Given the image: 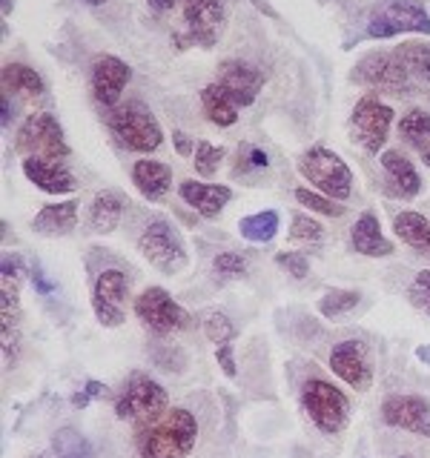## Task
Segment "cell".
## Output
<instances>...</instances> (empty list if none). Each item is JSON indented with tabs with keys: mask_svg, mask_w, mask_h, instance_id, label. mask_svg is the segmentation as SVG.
Masks as SVG:
<instances>
[{
	"mask_svg": "<svg viewBox=\"0 0 430 458\" xmlns=\"http://www.w3.org/2000/svg\"><path fill=\"white\" fill-rule=\"evenodd\" d=\"M399 458H419V455H399Z\"/></svg>",
	"mask_w": 430,
	"mask_h": 458,
	"instance_id": "f5cc1de1",
	"label": "cell"
},
{
	"mask_svg": "<svg viewBox=\"0 0 430 458\" xmlns=\"http://www.w3.org/2000/svg\"><path fill=\"white\" fill-rule=\"evenodd\" d=\"M178 195L190 204L198 215L204 218H219L221 209L233 200V190L229 186H219V183H201V181H181L178 183Z\"/></svg>",
	"mask_w": 430,
	"mask_h": 458,
	"instance_id": "d6986e66",
	"label": "cell"
},
{
	"mask_svg": "<svg viewBox=\"0 0 430 458\" xmlns=\"http://www.w3.org/2000/svg\"><path fill=\"white\" fill-rule=\"evenodd\" d=\"M379 161H382V166H384L387 175H391V181L396 183V192H399L401 198H405V200H413L416 195H419V190H422L419 172H416V166H413L399 149H387V152H382Z\"/></svg>",
	"mask_w": 430,
	"mask_h": 458,
	"instance_id": "7402d4cb",
	"label": "cell"
},
{
	"mask_svg": "<svg viewBox=\"0 0 430 458\" xmlns=\"http://www.w3.org/2000/svg\"><path fill=\"white\" fill-rule=\"evenodd\" d=\"M133 183L138 186V192L143 198L161 200L172 186V169L161 161H135Z\"/></svg>",
	"mask_w": 430,
	"mask_h": 458,
	"instance_id": "603a6c76",
	"label": "cell"
},
{
	"mask_svg": "<svg viewBox=\"0 0 430 458\" xmlns=\"http://www.w3.org/2000/svg\"><path fill=\"white\" fill-rule=\"evenodd\" d=\"M382 419L396 429L430 438V401L422 395H391L382 404Z\"/></svg>",
	"mask_w": 430,
	"mask_h": 458,
	"instance_id": "5bb4252c",
	"label": "cell"
},
{
	"mask_svg": "<svg viewBox=\"0 0 430 458\" xmlns=\"http://www.w3.org/2000/svg\"><path fill=\"white\" fill-rule=\"evenodd\" d=\"M83 390L90 393L92 398H107V395H109L107 384H100V381H95V378H92V381H86V386H83Z\"/></svg>",
	"mask_w": 430,
	"mask_h": 458,
	"instance_id": "f6af8a7d",
	"label": "cell"
},
{
	"mask_svg": "<svg viewBox=\"0 0 430 458\" xmlns=\"http://www.w3.org/2000/svg\"><path fill=\"white\" fill-rule=\"evenodd\" d=\"M107 123L112 129V135L121 140V147L129 152L150 155L164 143V129L158 123L150 106H143L141 100H126L109 109Z\"/></svg>",
	"mask_w": 430,
	"mask_h": 458,
	"instance_id": "7a4b0ae2",
	"label": "cell"
},
{
	"mask_svg": "<svg viewBox=\"0 0 430 458\" xmlns=\"http://www.w3.org/2000/svg\"><path fill=\"white\" fill-rule=\"evenodd\" d=\"M324 229L319 221H313L310 215H296L293 218V229H290V238L296 241H322Z\"/></svg>",
	"mask_w": 430,
	"mask_h": 458,
	"instance_id": "8d00e7d4",
	"label": "cell"
},
{
	"mask_svg": "<svg viewBox=\"0 0 430 458\" xmlns=\"http://www.w3.org/2000/svg\"><path fill=\"white\" fill-rule=\"evenodd\" d=\"M298 172L305 175L315 190L333 200H348L353 195V172L350 166L341 161L336 152H330L324 147H313L301 155Z\"/></svg>",
	"mask_w": 430,
	"mask_h": 458,
	"instance_id": "277c9868",
	"label": "cell"
},
{
	"mask_svg": "<svg viewBox=\"0 0 430 458\" xmlns=\"http://www.w3.org/2000/svg\"><path fill=\"white\" fill-rule=\"evenodd\" d=\"M215 361L224 369L227 378H236L238 376V364H236V347L233 344H221V347H215Z\"/></svg>",
	"mask_w": 430,
	"mask_h": 458,
	"instance_id": "ab89813d",
	"label": "cell"
},
{
	"mask_svg": "<svg viewBox=\"0 0 430 458\" xmlns=\"http://www.w3.org/2000/svg\"><path fill=\"white\" fill-rule=\"evenodd\" d=\"M408 295H410V301H413L416 307L425 310L430 315V269H422L419 276L413 278Z\"/></svg>",
	"mask_w": 430,
	"mask_h": 458,
	"instance_id": "74e56055",
	"label": "cell"
},
{
	"mask_svg": "<svg viewBox=\"0 0 430 458\" xmlns=\"http://www.w3.org/2000/svg\"><path fill=\"white\" fill-rule=\"evenodd\" d=\"M276 264L281 269L290 272L293 278H305L307 272H310V258L305 252H279L276 255Z\"/></svg>",
	"mask_w": 430,
	"mask_h": 458,
	"instance_id": "f35d334b",
	"label": "cell"
},
{
	"mask_svg": "<svg viewBox=\"0 0 430 458\" xmlns=\"http://www.w3.org/2000/svg\"><path fill=\"white\" fill-rule=\"evenodd\" d=\"M370 40H384L396 35H430V14L416 0H391L370 14L367 32Z\"/></svg>",
	"mask_w": 430,
	"mask_h": 458,
	"instance_id": "8992f818",
	"label": "cell"
},
{
	"mask_svg": "<svg viewBox=\"0 0 430 458\" xmlns=\"http://www.w3.org/2000/svg\"><path fill=\"white\" fill-rule=\"evenodd\" d=\"M23 175L32 181L38 190L49 195H69L75 192V175L61 161H47V157H26Z\"/></svg>",
	"mask_w": 430,
	"mask_h": 458,
	"instance_id": "ac0fdd59",
	"label": "cell"
},
{
	"mask_svg": "<svg viewBox=\"0 0 430 458\" xmlns=\"http://www.w3.org/2000/svg\"><path fill=\"white\" fill-rule=\"evenodd\" d=\"M181 6L190 38L201 47H212L221 35L227 0H181Z\"/></svg>",
	"mask_w": 430,
	"mask_h": 458,
	"instance_id": "2e32d148",
	"label": "cell"
},
{
	"mask_svg": "<svg viewBox=\"0 0 430 458\" xmlns=\"http://www.w3.org/2000/svg\"><path fill=\"white\" fill-rule=\"evenodd\" d=\"M244 152H247V164H250V166H255V169H264V166L270 164L267 152H262V149H255V147H244Z\"/></svg>",
	"mask_w": 430,
	"mask_h": 458,
	"instance_id": "7bdbcfd3",
	"label": "cell"
},
{
	"mask_svg": "<svg viewBox=\"0 0 430 458\" xmlns=\"http://www.w3.org/2000/svg\"><path fill=\"white\" fill-rule=\"evenodd\" d=\"M0 104H4V114H0V123H4V129L9 126L12 121V106H9V92H4V98H0Z\"/></svg>",
	"mask_w": 430,
	"mask_h": 458,
	"instance_id": "c3c4849f",
	"label": "cell"
},
{
	"mask_svg": "<svg viewBox=\"0 0 430 458\" xmlns=\"http://www.w3.org/2000/svg\"><path fill=\"white\" fill-rule=\"evenodd\" d=\"M195 161H193V166H195V172L198 175H204V178H210V175H215L219 172V166H221V161H224V149L221 147H212L210 140H198V147H195Z\"/></svg>",
	"mask_w": 430,
	"mask_h": 458,
	"instance_id": "e575fe53",
	"label": "cell"
},
{
	"mask_svg": "<svg viewBox=\"0 0 430 458\" xmlns=\"http://www.w3.org/2000/svg\"><path fill=\"white\" fill-rule=\"evenodd\" d=\"M135 315L138 321L150 329L152 335H172L190 327V312H186L178 301H172V295L164 286H147L135 298Z\"/></svg>",
	"mask_w": 430,
	"mask_h": 458,
	"instance_id": "9c48e42d",
	"label": "cell"
},
{
	"mask_svg": "<svg viewBox=\"0 0 430 458\" xmlns=\"http://www.w3.org/2000/svg\"><path fill=\"white\" fill-rule=\"evenodd\" d=\"M358 293L353 290H330L319 298V312L324 318H341V315H348L358 307Z\"/></svg>",
	"mask_w": 430,
	"mask_h": 458,
	"instance_id": "1f68e13d",
	"label": "cell"
},
{
	"mask_svg": "<svg viewBox=\"0 0 430 458\" xmlns=\"http://www.w3.org/2000/svg\"><path fill=\"white\" fill-rule=\"evenodd\" d=\"M399 135L410 149L419 152V157L430 166V112L410 109L408 114H401Z\"/></svg>",
	"mask_w": 430,
	"mask_h": 458,
	"instance_id": "cb8c5ba5",
	"label": "cell"
},
{
	"mask_svg": "<svg viewBox=\"0 0 430 458\" xmlns=\"http://www.w3.org/2000/svg\"><path fill=\"white\" fill-rule=\"evenodd\" d=\"M172 143H176V152L184 155V157L195 155V147H198V143H193V138L186 135V132H181V129H176V132H172Z\"/></svg>",
	"mask_w": 430,
	"mask_h": 458,
	"instance_id": "b9f144b4",
	"label": "cell"
},
{
	"mask_svg": "<svg viewBox=\"0 0 430 458\" xmlns=\"http://www.w3.org/2000/svg\"><path fill=\"white\" fill-rule=\"evenodd\" d=\"M138 252L147 258V261L164 272V276H178V272L190 264V255L181 235L176 233V226L164 218H155L147 224V229L138 235Z\"/></svg>",
	"mask_w": 430,
	"mask_h": 458,
	"instance_id": "5b68a950",
	"label": "cell"
},
{
	"mask_svg": "<svg viewBox=\"0 0 430 458\" xmlns=\"http://www.w3.org/2000/svg\"><path fill=\"white\" fill-rule=\"evenodd\" d=\"M201 106L215 126H233L238 121V104L224 92L221 83H210L201 89Z\"/></svg>",
	"mask_w": 430,
	"mask_h": 458,
	"instance_id": "484cf974",
	"label": "cell"
},
{
	"mask_svg": "<svg viewBox=\"0 0 430 458\" xmlns=\"http://www.w3.org/2000/svg\"><path fill=\"white\" fill-rule=\"evenodd\" d=\"M212 269L224 278H241L247 276V261L238 252H219L212 258Z\"/></svg>",
	"mask_w": 430,
	"mask_h": 458,
	"instance_id": "d590c367",
	"label": "cell"
},
{
	"mask_svg": "<svg viewBox=\"0 0 430 458\" xmlns=\"http://www.w3.org/2000/svg\"><path fill=\"white\" fill-rule=\"evenodd\" d=\"M4 89L6 92H21L26 98H40L47 92L40 75L26 64H6L4 66Z\"/></svg>",
	"mask_w": 430,
	"mask_h": 458,
	"instance_id": "f1b7e54d",
	"label": "cell"
},
{
	"mask_svg": "<svg viewBox=\"0 0 430 458\" xmlns=\"http://www.w3.org/2000/svg\"><path fill=\"white\" fill-rule=\"evenodd\" d=\"M147 4H150V9H152V12L164 14V12H172V9H176L178 0H147Z\"/></svg>",
	"mask_w": 430,
	"mask_h": 458,
	"instance_id": "bcb514c9",
	"label": "cell"
},
{
	"mask_svg": "<svg viewBox=\"0 0 430 458\" xmlns=\"http://www.w3.org/2000/svg\"><path fill=\"white\" fill-rule=\"evenodd\" d=\"M416 358H419V361H425V364L430 367V347H419V350H416Z\"/></svg>",
	"mask_w": 430,
	"mask_h": 458,
	"instance_id": "681fc988",
	"label": "cell"
},
{
	"mask_svg": "<svg viewBox=\"0 0 430 458\" xmlns=\"http://www.w3.org/2000/svg\"><path fill=\"white\" fill-rule=\"evenodd\" d=\"M215 83H221L224 92L233 98L238 106H250L264 86V72L247 61H224L221 75Z\"/></svg>",
	"mask_w": 430,
	"mask_h": 458,
	"instance_id": "e0dca14e",
	"label": "cell"
},
{
	"mask_svg": "<svg viewBox=\"0 0 430 458\" xmlns=\"http://www.w3.org/2000/svg\"><path fill=\"white\" fill-rule=\"evenodd\" d=\"M393 229L401 238V243H408L410 250L419 255L430 258V221L419 212H399L393 218Z\"/></svg>",
	"mask_w": 430,
	"mask_h": 458,
	"instance_id": "d4e9b609",
	"label": "cell"
},
{
	"mask_svg": "<svg viewBox=\"0 0 430 458\" xmlns=\"http://www.w3.org/2000/svg\"><path fill=\"white\" fill-rule=\"evenodd\" d=\"M14 149L26 157H47V161H64L69 155V143L64 138V129L57 123L55 114L35 112L23 121L18 129V140Z\"/></svg>",
	"mask_w": 430,
	"mask_h": 458,
	"instance_id": "52a82bcc",
	"label": "cell"
},
{
	"mask_svg": "<svg viewBox=\"0 0 430 458\" xmlns=\"http://www.w3.org/2000/svg\"><path fill=\"white\" fill-rule=\"evenodd\" d=\"M32 284H35V290H38L40 295H49V293H55V284L43 278V272H38V269L32 272Z\"/></svg>",
	"mask_w": 430,
	"mask_h": 458,
	"instance_id": "ee69618b",
	"label": "cell"
},
{
	"mask_svg": "<svg viewBox=\"0 0 430 458\" xmlns=\"http://www.w3.org/2000/svg\"><path fill=\"white\" fill-rule=\"evenodd\" d=\"M78 224V204L75 200H64V204H49L43 207L35 221H32V229L38 235H69L72 229Z\"/></svg>",
	"mask_w": 430,
	"mask_h": 458,
	"instance_id": "44dd1931",
	"label": "cell"
},
{
	"mask_svg": "<svg viewBox=\"0 0 430 458\" xmlns=\"http://www.w3.org/2000/svg\"><path fill=\"white\" fill-rule=\"evenodd\" d=\"M0 272H4V281H9V284H21V278H23V261H21V255H4V264H0Z\"/></svg>",
	"mask_w": 430,
	"mask_h": 458,
	"instance_id": "60d3db41",
	"label": "cell"
},
{
	"mask_svg": "<svg viewBox=\"0 0 430 458\" xmlns=\"http://www.w3.org/2000/svg\"><path fill=\"white\" fill-rule=\"evenodd\" d=\"M169 407V393L164 390L155 378L143 376V372H133L124 381L121 395L115 398V415L121 421H147L152 415L164 412Z\"/></svg>",
	"mask_w": 430,
	"mask_h": 458,
	"instance_id": "ba28073f",
	"label": "cell"
},
{
	"mask_svg": "<svg viewBox=\"0 0 430 458\" xmlns=\"http://www.w3.org/2000/svg\"><path fill=\"white\" fill-rule=\"evenodd\" d=\"M83 4H86V6H104L107 0H83Z\"/></svg>",
	"mask_w": 430,
	"mask_h": 458,
	"instance_id": "816d5d0a",
	"label": "cell"
},
{
	"mask_svg": "<svg viewBox=\"0 0 430 458\" xmlns=\"http://www.w3.org/2000/svg\"><path fill=\"white\" fill-rule=\"evenodd\" d=\"M396 55L413 75H419L425 83H430V43H401Z\"/></svg>",
	"mask_w": 430,
	"mask_h": 458,
	"instance_id": "4dcf8cb0",
	"label": "cell"
},
{
	"mask_svg": "<svg viewBox=\"0 0 430 458\" xmlns=\"http://www.w3.org/2000/svg\"><path fill=\"white\" fill-rule=\"evenodd\" d=\"M201 327H204V335L215 344V347H221V344L236 338V327L224 312H215V310L204 312V321H201Z\"/></svg>",
	"mask_w": 430,
	"mask_h": 458,
	"instance_id": "836d02e7",
	"label": "cell"
},
{
	"mask_svg": "<svg viewBox=\"0 0 430 458\" xmlns=\"http://www.w3.org/2000/svg\"><path fill=\"white\" fill-rule=\"evenodd\" d=\"M129 78H133V69H129L121 57H115V55L95 57L92 78H90L95 100L100 106L115 109V106H118V100H121V92L126 89Z\"/></svg>",
	"mask_w": 430,
	"mask_h": 458,
	"instance_id": "9a60e30c",
	"label": "cell"
},
{
	"mask_svg": "<svg viewBox=\"0 0 430 458\" xmlns=\"http://www.w3.org/2000/svg\"><path fill=\"white\" fill-rule=\"evenodd\" d=\"M121 212H124V200L118 192H100L92 207H90V224L95 233H112L115 226L121 221Z\"/></svg>",
	"mask_w": 430,
	"mask_h": 458,
	"instance_id": "4316f807",
	"label": "cell"
},
{
	"mask_svg": "<svg viewBox=\"0 0 430 458\" xmlns=\"http://www.w3.org/2000/svg\"><path fill=\"white\" fill-rule=\"evenodd\" d=\"M52 450L57 458H95L92 444L86 441L75 427H61L52 436Z\"/></svg>",
	"mask_w": 430,
	"mask_h": 458,
	"instance_id": "f546056e",
	"label": "cell"
},
{
	"mask_svg": "<svg viewBox=\"0 0 430 458\" xmlns=\"http://www.w3.org/2000/svg\"><path fill=\"white\" fill-rule=\"evenodd\" d=\"M90 398H92L90 393H86V390H81V393H72V398H69V401H72V407L83 410L86 404H90Z\"/></svg>",
	"mask_w": 430,
	"mask_h": 458,
	"instance_id": "7dc6e473",
	"label": "cell"
},
{
	"mask_svg": "<svg viewBox=\"0 0 430 458\" xmlns=\"http://www.w3.org/2000/svg\"><path fill=\"white\" fill-rule=\"evenodd\" d=\"M198 441V421L186 407H167L164 412L138 424L135 447L141 458H190Z\"/></svg>",
	"mask_w": 430,
	"mask_h": 458,
	"instance_id": "6da1fadb",
	"label": "cell"
},
{
	"mask_svg": "<svg viewBox=\"0 0 430 458\" xmlns=\"http://www.w3.org/2000/svg\"><path fill=\"white\" fill-rule=\"evenodd\" d=\"M296 200L301 207H307L310 212L327 215V218H339V215H344V209H348V207H341V200H333V198L313 192V190H296Z\"/></svg>",
	"mask_w": 430,
	"mask_h": 458,
	"instance_id": "d6a6232c",
	"label": "cell"
},
{
	"mask_svg": "<svg viewBox=\"0 0 430 458\" xmlns=\"http://www.w3.org/2000/svg\"><path fill=\"white\" fill-rule=\"evenodd\" d=\"M330 369L358 393H367L373 386V367H370V358L362 341H353V338L339 341L336 347L330 350Z\"/></svg>",
	"mask_w": 430,
	"mask_h": 458,
	"instance_id": "4fadbf2b",
	"label": "cell"
},
{
	"mask_svg": "<svg viewBox=\"0 0 430 458\" xmlns=\"http://www.w3.org/2000/svg\"><path fill=\"white\" fill-rule=\"evenodd\" d=\"M255 6L262 9V12H267V14H272V18H276V12H272V9L267 6V0H255Z\"/></svg>",
	"mask_w": 430,
	"mask_h": 458,
	"instance_id": "f907efd6",
	"label": "cell"
},
{
	"mask_svg": "<svg viewBox=\"0 0 430 458\" xmlns=\"http://www.w3.org/2000/svg\"><path fill=\"white\" fill-rule=\"evenodd\" d=\"M350 123H353V138L358 147H362L367 155H379V149L387 140V132H391L393 109L382 104L376 95H365L353 106Z\"/></svg>",
	"mask_w": 430,
	"mask_h": 458,
	"instance_id": "30bf717a",
	"label": "cell"
},
{
	"mask_svg": "<svg viewBox=\"0 0 430 458\" xmlns=\"http://www.w3.org/2000/svg\"><path fill=\"white\" fill-rule=\"evenodd\" d=\"M281 229V218L276 209H264V212H255V215H247V218L238 221V233L241 238H247L253 243H267L279 235Z\"/></svg>",
	"mask_w": 430,
	"mask_h": 458,
	"instance_id": "83f0119b",
	"label": "cell"
},
{
	"mask_svg": "<svg viewBox=\"0 0 430 458\" xmlns=\"http://www.w3.org/2000/svg\"><path fill=\"white\" fill-rule=\"evenodd\" d=\"M353 81L370 89H382V92H393V95H405L413 92V81H410V69L399 61V55H367L358 61Z\"/></svg>",
	"mask_w": 430,
	"mask_h": 458,
	"instance_id": "8fae6325",
	"label": "cell"
},
{
	"mask_svg": "<svg viewBox=\"0 0 430 458\" xmlns=\"http://www.w3.org/2000/svg\"><path fill=\"white\" fill-rule=\"evenodd\" d=\"M129 281L121 269H104L92 284V310L100 327H121L126 321Z\"/></svg>",
	"mask_w": 430,
	"mask_h": 458,
	"instance_id": "7c38bea8",
	"label": "cell"
},
{
	"mask_svg": "<svg viewBox=\"0 0 430 458\" xmlns=\"http://www.w3.org/2000/svg\"><path fill=\"white\" fill-rule=\"evenodd\" d=\"M301 407L310 415V421L322 429L324 436L341 433L350 421V401L336 384L324 378H307L301 384Z\"/></svg>",
	"mask_w": 430,
	"mask_h": 458,
	"instance_id": "3957f363",
	"label": "cell"
},
{
	"mask_svg": "<svg viewBox=\"0 0 430 458\" xmlns=\"http://www.w3.org/2000/svg\"><path fill=\"white\" fill-rule=\"evenodd\" d=\"M350 243H353L356 252H362L367 258H387V255H393V243L382 235L379 218L373 212H365L362 218H358L350 226Z\"/></svg>",
	"mask_w": 430,
	"mask_h": 458,
	"instance_id": "ffe728a7",
	"label": "cell"
}]
</instances>
